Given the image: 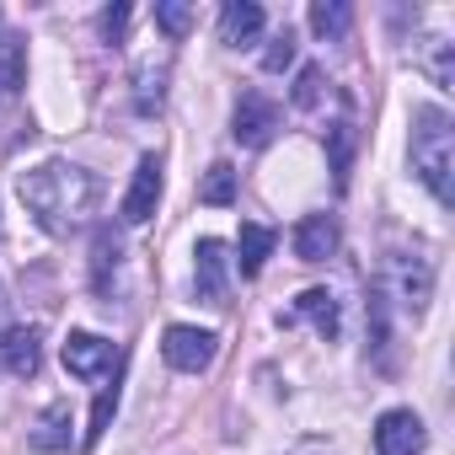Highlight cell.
Masks as SVG:
<instances>
[{"label": "cell", "instance_id": "1", "mask_svg": "<svg viewBox=\"0 0 455 455\" xmlns=\"http://www.w3.org/2000/svg\"><path fill=\"white\" fill-rule=\"evenodd\" d=\"M17 193H22L28 214L44 225V231L65 236V231H76V225H86V214L97 209V193H102V188H97V177H92L86 166H70V161H44V166L22 172Z\"/></svg>", "mask_w": 455, "mask_h": 455}, {"label": "cell", "instance_id": "2", "mask_svg": "<svg viewBox=\"0 0 455 455\" xmlns=\"http://www.w3.org/2000/svg\"><path fill=\"white\" fill-rule=\"evenodd\" d=\"M412 172L428 182V193L439 204L455 198V129H450V113L444 108H418L412 113Z\"/></svg>", "mask_w": 455, "mask_h": 455}, {"label": "cell", "instance_id": "3", "mask_svg": "<svg viewBox=\"0 0 455 455\" xmlns=\"http://www.w3.org/2000/svg\"><path fill=\"white\" fill-rule=\"evenodd\" d=\"M60 354H65V370H70L76 380H102V375H113L118 359H124V354H118L108 338H97V332H70Z\"/></svg>", "mask_w": 455, "mask_h": 455}, {"label": "cell", "instance_id": "4", "mask_svg": "<svg viewBox=\"0 0 455 455\" xmlns=\"http://www.w3.org/2000/svg\"><path fill=\"white\" fill-rule=\"evenodd\" d=\"M225 274H231V252H225V242L204 236L198 252H193V290H198V300H209V306H231V300H225V295H231Z\"/></svg>", "mask_w": 455, "mask_h": 455}, {"label": "cell", "instance_id": "5", "mask_svg": "<svg viewBox=\"0 0 455 455\" xmlns=\"http://www.w3.org/2000/svg\"><path fill=\"white\" fill-rule=\"evenodd\" d=\"M423 444H428V434H423V418L412 407H391L375 418V450L380 455H418Z\"/></svg>", "mask_w": 455, "mask_h": 455}, {"label": "cell", "instance_id": "6", "mask_svg": "<svg viewBox=\"0 0 455 455\" xmlns=\"http://www.w3.org/2000/svg\"><path fill=\"white\" fill-rule=\"evenodd\" d=\"M231 124H236L231 134H236L247 150H263V145L274 140V129H279V108H274L263 92H242V97H236V118H231Z\"/></svg>", "mask_w": 455, "mask_h": 455}, {"label": "cell", "instance_id": "7", "mask_svg": "<svg viewBox=\"0 0 455 455\" xmlns=\"http://www.w3.org/2000/svg\"><path fill=\"white\" fill-rule=\"evenodd\" d=\"M161 354H166L172 370L198 375V370H209V359H214V332H204V327H166Z\"/></svg>", "mask_w": 455, "mask_h": 455}, {"label": "cell", "instance_id": "8", "mask_svg": "<svg viewBox=\"0 0 455 455\" xmlns=\"http://www.w3.org/2000/svg\"><path fill=\"white\" fill-rule=\"evenodd\" d=\"M156 204H161V156H140L134 182H129L118 214H124V225H145V220L156 214Z\"/></svg>", "mask_w": 455, "mask_h": 455}, {"label": "cell", "instance_id": "9", "mask_svg": "<svg viewBox=\"0 0 455 455\" xmlns=\"http://www.w3.org/2000/svg\"><path fill=\"white\" fill-rule=\"evenodd\" d=\"M338 252V214H306L295 225V258L300 263H327Z\"/></svg>", "mask_w": 455, "mask_h": 455}, {"label": "cell", "instance_id": "10", "mask_svg": "<svg viewBox=\"0 0 455 455\" xmlns=\"http://www.w3.org/2000/svg\"><path fill=\"white\" fill-rule=\"evenodd\" d=\"M263 6L258 0H225V12H220V38L231 44V49H242V44H252L258 33H263Z\"/></svg>", "mask_w": 455, "mask_h": 455}, {"label": "cell", "instance_id": "11", "mask_svg": "<svg viewBox=\"0 0 455 455\" xmlns=\"http://www.w3.org/2000/svg\"><path fill=\"white\" fill-rule=\"evenodd\" d=\"M0 364H6L17 380H33L38 364H44V354H38V332H28V327L0 332Z\"/></svg>", "mask_w": 455, "mask_h": 455}, {"label": "cell", "instance_id": "12", "mask_svg": "<svg viewBox=\"0 0 455 455\" xmlns=\"http://www.w3.org/2000/svg\"><path fill=\"white\" fill-rule=\"evenodd\" d=\"M274 231H268V225H258V220H247L242 225V236H236V268H242V279H258L263 274V263H268V252H274Z\"/></svg>", "mask_w": 455, "mask_h": 455}, {"label": "cell", "instance_id": "13", "mask_svg": "<svg viewBox=\"0 0 455 455\" xmlns=\"http://www.w3.org/2000/svg\"><path fill=\"white\" fill-rule=\"evenodd\" d=\"M295 316H306L322 343L338 338V300H332V290H306V295L295 300ZM295 316H290V322H295Z\"/></svg>", "mask_w": 455, "mask_h": 455}, {"label": "cell", "instance_id": "14", "mask_svg": "<svg viewBox=\"0 0 455 455\" xmlns=\"http://www.w3.org/2000/svg\"><path fill=\"white\" fill-rule=\"evenodd\" d=\"M391 268H396V284H402V300L412 306V311H423L428 306V295H434V268L423 263V258H391Z\"/></svg>", "mask_w": 455, "mask_h": 455}, {"label": "cell", "instance_id": "15", "mask_svg": "<svg viewBox=\"0 0 455 455\" xmlns=\"http://www.w3.org/2000/svg\"><path fill=\"white\" fill-rule=\"evenodd\" d=\"M118 258H124L118 236H113V231H97V247H92V284H97V295H113V274H118Z\"/></svg>", "mask_w": 455, "mask_h": 455}, {"label": "cell", "instance_id": "16", "mask_svg": "<svg viewBox=\"0 0 455 455\" xmlns=\"http://www.w3.org/2000/svg\"><path fill=\"white\" fill-rule=\"evenodd\" d=\"M198 204H214V209L236 204V166H231V161H214V166L204 172V182H198Z\"/></svg>", "mask_w": 455, "mask_h": 455}, {"label": "cell", "instance_id": "17", "mask_svg": "<svg viewBox=\"0 0 455 455\" xmlns=\"http://www.w3.org/2000/svg\"><path fill=\"white\" fill-rule=\"evenodd\" d=\"M161 102H166V65H145L140 86H134V108L150 118V113H161Z\"/></svg>", "mask_w": 455, "mask_h": 455}, {"label": "cell", "instance_id": "18", "mask_svg": "<svg viewBox=\"0 0 455 455\" xmlns=\"http://www.w3.org/2000/svg\"><path fill=\"white\" fill-rule=\"evenodd\" d=\"M193 6H188V0H156V28L177 44V38H188V28H193Z\"/></svg>", "mask_w": 455, "mask_h": 455}, {"label": "cell", "instance_id": "19", "mask_svg": "<svg viewBox=\"0 0 455 455\" xmlns=\"http://www.w3.org/2000/svg\"><path fill=\"white\" fill-rule=\"evenodd\" d=\"M65 423H70V407H65V402H54V407L44 412V423H38V434H33V450H65V444H70V434H65Z\"/></svg>", "mask_w": 455, "mask_h": 455}, {"label": "cell", "instance_id": "20", "mask_svg": "<svg viewBox=\"0 0 455 455\" xmlns=\"http://www.w3.org/2000/svg\"><path fill=\"white\" fill-rule=\"evenodd\" d=\"M348 22H354V12L343 6V0H316V6H311V28H316L322 38H343Z\"/></svg>", "mask_w": 455, "mask_h": 455}, {"label": "cell", "instance_id": "21", "mask_svg": "<svg viewBox=\"0 0 455 455\" xmlns=\"http://www.w3.org/2000/svg\"><path fill=\"white\" fill-rule=\"evenodd\" d=\"M354 172V124H332V182L348 188Z\"/></svg>", "mask_w": 455, "mask_h": 455}, {"label": "cell", "instance_id": "22", "mask_svg": "<svg viewBox=\"0 0 455 455\" xmlns=\"http://www.w3.org/2000/svg\"><path fill=\"white\" fill-rule=\"evenodd\" d=\"M22 44H0V97H17L22 92Z\"/></svg>", "mask_w": 455, "mask_h": 455}, {"label": "cell", "instance_id": "23", "mask_svg": "<svg viewBox=\"0 0 455 455\" xmlns=\"http://www.w3.org/2000/svg\"><path fill=\"white\" fill-rule=\"evenodd\" d=\"M322 92H327V76H322V65H306L300 76H295V108H316L322 102Z\"/></svg>", "mask_w": 455, "mask_h": 455}, {"label": "cell", "instance_id": "24", "mask_svg": "<svg viewBox=\"0 0 455 455\" xmlns=\"http://www.w3.org/2000/svg\"><path fill=\"white\" fill-rule=\"evenodd\" d=\"M290 60H295V33L284 28V33H279V38L268 44V54H263V70H268V76H279V70H284Z\"/></svg>", "mask_w": 455, "mask_h": 455}, {"label": "cell", "instance_id": "25", "mask_svg": "<svg viewBox=\"0 0 455 455\" xmlns=\"http://www.w3.org/2000/svg\"><path fill=\"white\" fill-rule=\"evenodd\" d=\"M428 76H434V86H439V92H455V65H450V44H434Z\"/></svg>", "mask_w": 455, "mask_h": 455}, {"label": "cell", "instance_id": "26", "mask_svg": "<svg viewBox=\"0 0 455 455\" xmlns=\"http://www.w3.org/2000/svg\"><path fill=\"white\" fill-rule=\"evenodd\" d=\"M113 407H118V386L97 396V412H92V428H86V444H97V439H102V428H108V418H113Z\"/></svg>", "mask_w": 455, "mask_h": 455}, {"label": "cell", "instance_id": "27", "mask_svg": "<svg viewBox=\"0 0 455 455\" xmlns=\"http://www.w3.org/2000/svg\"><path fill=\"white\" fill-rule=\"evenodd\" d=\"M124 28H129V6H108L102 12V38L108 44H124Z\"/></svg>", "mask_w": 455, "mask_h": 455}]
</instances>
